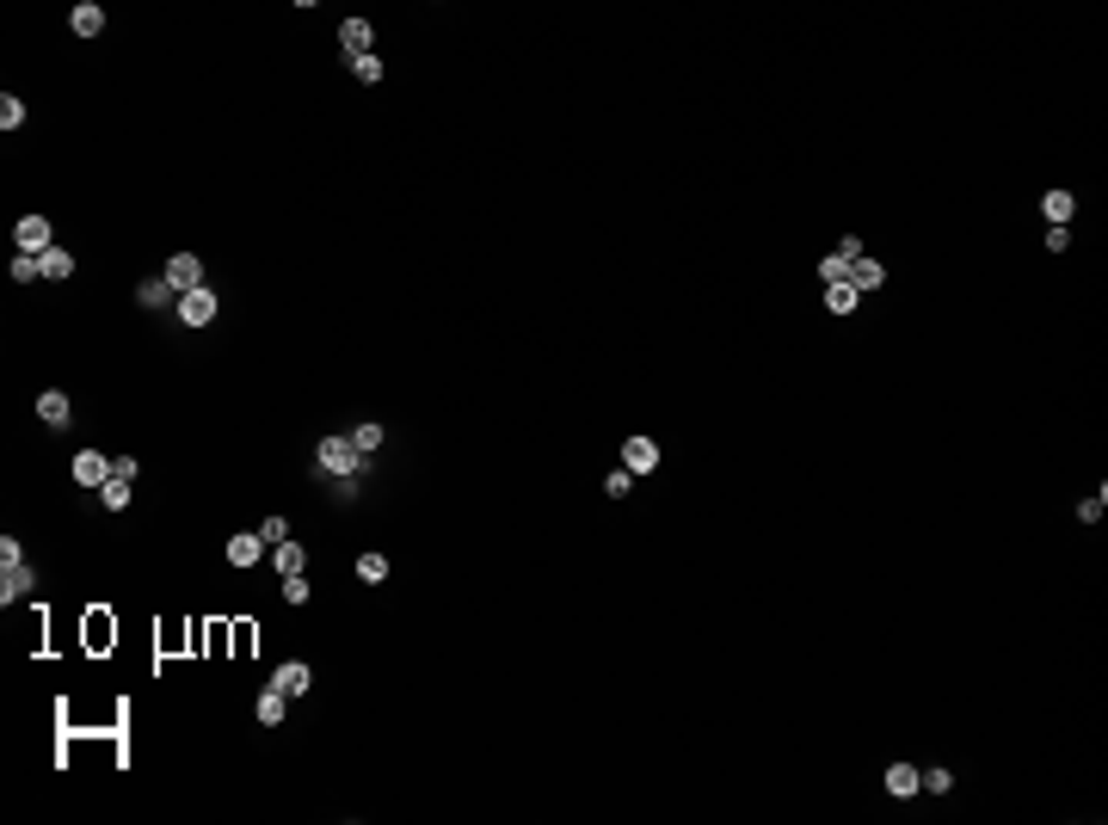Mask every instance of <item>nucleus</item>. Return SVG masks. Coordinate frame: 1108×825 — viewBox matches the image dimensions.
<instances>
[{
	"instance_id": "bb28decb",
	"label": "nucleus",
	"mask_w": 1108,
	"mask_h": 825,
	"mask_svg": "<svg viewBox=\"0 0 1108 825\" xmlns=\"http://www.w3.org/2000/svg\"><path fill=\"white\" fill-rule=\"evenodd\" d=\"M352 74H358L364 87H376V81H382V56H376V50H369V56H358V62H352Z\"/></svg>"
},
{
	"instance_id": "4be33fe9",
	"label": "nucleus",
	"mask_w": 1108,
	"mask_h": 825,
	"mask_svg": "<svg viewBox=\"0 0 1108 825\" xmlns=\"http://www.w3.org/2000/svg\"><path fill=\"white\" fill-rule=\"evenodd\" d=\"M850 283H856V289H880V283H887V272H880L874 259H856V266H850Z\"/></svg>"
},
{
	"instance_id": "dca6fc26",
	"label": "nucleus",
	"mask_w": 1108,
	"mask_h": 825,
	"mask_svg": "<svg viewBox=\"0 0 1108 825\" xmlns=\"http://www.w3.org/2000/svg\"><path fill=\"white\" fill-rule=\"evenodd\" d=\"M68 19H74V31H81V37H99V31H105V6H99V0H81Z\"/></svg>"
},
{
	"instance_id": "6e6552de",
	"label": "nucleus",
	"mask_w": 1108,
	"mask_h": 825,
	"mask_svg": "<svg viewBox=\"0 0 1108 825\" xmlns=\"http://www.w3.org/2000/svg\"><path fill=\"white\" fill-rule=\"evenodd\" d=\"M880 783H887V795H893V801H911V795H918V764H905V758H899V764H887V776H880Z\"/></svg>"
},
{
	"instance_id": "9b49d317",
	"label": "nucleus",
	"mask_w": 1108,
	"mask_h": 825,
	"mask_svg": "<svg viewBox=\"0 0 1108 825\" xmlns=\"http://www.w3.org/2000/svg\"><path fill=\"white\" fill-rule=\"evenodd\" d=\"M136 302L142 308H179V289L167 277H148V283H136Z\"/></svg>"
},
{
	"instance_id": "f8f14e48",
	"label": "nucleus",
	"mask_w": 1108,
	"mask_h": 825,
	"mask_svg": "<svg viewBox=\"0 0 1108 825\" xmlns=\"http://www.w3.org/2000/svg\"><path fill=\"white\" fill-rule=\"evenodd\" d=\"M37 419H43V425H50V431H62V425H68V419H74V407H68V395H62V389H50V395H43V401H37Z\"/></svg>"
},
{
	"instance_id": "412c9836",
	"label": "nucleus",
	"mask_w": 1108,
	"mask_h": 825,
	"mask_svg": "<svg viewBox=\"0 0 1108 825\" xmlns=\"http://www.w3.org/2000/svg\"><path fill=\"white\" fill-rule=\"evenodd\" d=\"M358 579H364V585H382V579H388V554H358Z\"/></svg>"
},
{
	"instance_id": "423d86ee",
	"label": "nucleus",
	"mask_w": 1108,
	"mask_h": 825,
	"mask_svg": "<svg viewBox=\"0 0 1108 825\" xmlns=\"http://www.w3.org/2000/svg\"><path fill=\"white\" fill-rule=\"evenodd\" d=\"M265 549H271V543H265L259 530H241V536H229V567H259Z\"/></svg>"
},
{
	"instance_id": "cd10ccee",
	"label": "nucleus",
	"mask_w": 1108,
	"mask_h": 825,
	"mask_svg": "<svg viewBox=\"0 0 1108 825\" xmlns=\"http://www.w3.org/2000/svg\"><path fill=\"white\" fill-rule=\"evenodd\" d=\"M918 789H930V795H949V789H955V776H949V770H918Z\"/></svg>"
},
{
	"instance_id": "9d476101",
	"label": "nucleus",
	"mask_w": 1108,
	"mask_h": 825,
	"mask_svg": "<svg viewBox=\"0 0 1108 825\" xmlns=\"http://www.w3.org/2000/svg\"><path fill=\"white\" fill-rule=\"evenodd\" d=\"M56 241H50V222L43 216H25L19 222V253H50Z\"/></svg>"
},
{
	"instance_id": "7c9ffc66",
	"label": "nucleus",
	"mask_w": 1108,
	"mask_h": 825,
	"mask_svg": "<svg viewBox=\"0 0 1108 825\" xmlns=\"http://www.w3.org/2000/svg\"><path fill=\"white\" fill-rule=\"evenodd\" d=\"M259 536L277 549V543H290V524H283V518H265V524H259Z\"/></svg>"
},
{
	"instance_id": "6ab92c4d",
	"label": "nucleus",
	"mask_w": 1108,
	"mask_h": 825,
	"mask_svg": "<svg viewBox=\"0 0 1108 825\" xmlns=\"http://www.w3.org/2000/svg\"><path fill=\"white\" fill-rule=\"evenodd\" d=\"M271 567L290 579V573H302V567H308V554L296 549V543H277V549H271Z\"/></svg>"
},
{
	"instance_id": "f03ea898",
	"label": "nucleus",
	"mask_w": 1108,
	"mask_h": 825,
	"mask_svg": "<svg viewBox=\"0 0 1108 825\" xmlns=\"http://www.w3.org/2000/svg\"><path fill=\"white\" fill-rule=\"evenodd\" d=\"M314 462H321V474H333V481H345V474H364V456H358V443H352L345 431H333V437H321V450H314Z\"/></svg>"
},
{
	"instance_id": "5701e85b",
	"label": "nucleus",
	"mask_w": 1108,
	"mask_h": 825,
	"mask_svg": "<svg viewBox=\"0 0 1108 825\" xmlns=\"http://www.w3.org/2000/svg\"><path fill=\"white\" fill-rule=\"evenodd\" d=\"M850 266H856V259H844V253H825V259H819V277H825V283H850Z\"/></svg>"
},
{
	"instance_id": "39448f33",
	"label": "nucleus",
	"mask_w": 1108,
	"mask_h": 825,
	"mask_svg": "<svg viewBox=\"0 0 1108 825\" xmlns=\"http://www.w3.org/2000/svg\"><path fill=\"white\" fill-rule=\"evenodd\" d=\"M622 468H628V474H653V468H659V443H653V437H628V443H622Z\"/></svg>"
},
{
	"instance_id": "0eeeda50",
	"label": "nucleus",
	"mask_w": 1108,
	"mask_h": 825,
	"mask_svg": "<svg viewBox=\"0 0 1108 825\" xmlns=\"http://www.w3.org/2000/svg\"><path fill=\"white\" fill-rule=\"evenodd\" d=\"M74 481H81V487H105V481H112V456L81 450V456H74Z\"/></svg>"
},
{
	"instance_id": "20e7f679",
	"label": "nucleus",
	"mask_w": 1108,
	"mask_h": 825,
	"mask_svg": "<svg viewBox=\"0 0 1108 825\" xmlns=\"http://www.w3.org/2000/svg\"><path fill=\"white\" fill-rule=\"evenodd\" d=\"M160 277H167V283H173L179 296H185V289H204V259H198V253H173Z\"/></svg>"
},
{
	"instance_id": "2eb2a0df",
	"label": "nucleus",
	"mask_w": 1108,
	"mask_h": 825,
	"mask_svg": "<svg viewBox=\"0 0 1108 825\" xmlns=\"http://www.w3.org/2000/svg\"><path fill=\"white\" fill-rule=\"evenodd\" d=\"M37 266H43L50 283H68V277H74V253H68V247H50V253H37Z\"/></svg>"
},
{
	"instance_id": "f257e3e1",
	"label": "nucleus",
	"mask_w": 1108,
	"mask_h": 825,
	"mask_svg": "<svg viewBox=\"0 0 1108 825\" xmlns=\"http://www.w3.org/2000/svg\"><path fill=\"white\" fill-rule=\"evenodd\" d=\"M31 585H37V573H31L25 549H19L12 536H0V604L12 610L19 598H31Z\"/></svg>"
},
{
	"instance_id": "c756f323",
	"label": "nucleus",
	"mask_w": 1108,
	"mask_h": 825,
	"mask_svg": "<svg viewBox=\"0 0 1108 825\" xmlns=\"http://www.w3.org/2000/svg\"><path fill=\"white\" fill-rule=\"evenodd\" d=\"M136 474H142L136 456H112V481H129V487H136Z\"/></svg>"
},
{
	"instance_id": "aec40b11",
	"label": "nucleus",
	"mask_w": 1108,
	"mask_h": 825,
	"mask_svg": "<svg viewBox=\"0 0 1108 825\" xmlns=\"http://www.w3.org/2000/svg\"><path fill=\"white\" fill-rule=\"evenodd\" d=\"M345 437H352V443H358V456H369V450H382V437H388V431H382V425H376V419H364V425H352V431H345Z\"/></svg>"
},
{
	"instance_id": "b1692460",
	"label": "nucleus",
	"mask_w": 1108,
	"mask_h": 825,
	"mask_svg": "<svg viewBox=\"0 0 1108 825\" xmlns=\"http://www.w3.org/2000/svg\"><path fill=\"white\" fill-rule=\"evenodd\" d=\"M19 124H25V99H19V93H6V99H0V130L12 136Z\"/></svg>"
},
{
	"instance_id": "473e14b6",
	"label": "nucleus",
	"mask_w": 1108,
	"mask_h": 825,
	"mask_svg": "<svg viewBox=\"0 0 1108 825\" xmlns=\"http://www.w3.org/2000/svg\"><path fill=\"white\" fill-rule=\"evenodd\" d=\"M283 598H290V604H308V579L290 573V579H283Z\"/></svg>"
},
{
	"instance_id": "ddd939ff",
	"label": "nucleus",
	"mask_w": 1108,
	"mask_h": 825,
	"mask_svg": "<svg viewBox=\"0 0 1108 825\" xmlns=\"http://www.w3.org/2000/svg\"><path fill=\"white\" fill-rule=\"evenodd\" d=\"M308 684H314V672L308 666H277V678H271V690H283V696H308Z\"/></svg>"
},
{
	"instance_id": "c85d7f7f",
	"label": "nucleus",
	"mask_w": 1108,
	"mask_h": 825,
	"mask_svg": "<svg viewBox=\"0 0 1108 825\" xmlns=\"http://www.w3.org/2000/svg\"><path fill=\"white\" fill-rule=\"evenodd\" d=\"M628 487H634L628 468H610V474H604V493H610V499H628Z\"/></svg>"
},
{
	"instance_id": "7ed1b4c3",
	"label": "nucleus",
	"mask_w": 1108,
	"mask_h": 825,
	"mask_svg": "<svg viewBox=\"0 0 1108 825\" xmlns=\"http://www.w3.org/2000/svg\"><path fill=\"white\" fill-rule=\"evenodd\" d=\"M179 320H185V327H210V320H216V289H210V283H204V289H185V296H179Z\"/></svg>"
},
{
	"instance_id": "a878e982",
	"label": "nucleus",
	"mask_w": 1108,
	"mask_h": 825,
	"mask_svg": "<svg viewBox=\"0 0 1108 825\" xmlns=\"http://www.w3.org/2000/svg\"><path fill=\"white\" fill-rule=\"evenodd\" d=\"M99 505H105V512H123V505H129V481H105V487H99Z\"/></svg>"
},
{
	"instance_id": "2f4dec72",
	"label": "nucleus",
	"mask_w": 1108,
	"mask_h": 825,
	"mask_svg": "<svg viewBox=\"0 0 1108 825\" xmlns=\"http://www.w3.org/2000/svg\"><path fill=\"white\" fill-rule=\"evenodd\" d=\"M1103 505H1108V493H1090V499L1078 505V524H1096V518H1103Z\"/></svg>"
},
{
	"instance_id": "f3484780",
	"label": "nucleus",
	"mask_w": 1108,
	"mask_h": 825,
	"mask_svg": "<svg viewBox=\"0 0 1108 825\" xmlns=\"http://www.w3.org/2000/svg\"><path fill=\"white\" fill-rule=\"evenodd\" d=\"M252 714H259V721H265V727H277V721H283V714H290V696H283V690H265V696H259V702H252Z\"/></svg>"
},
{
	"instance_id": "a211bd4d",
	"label": "nucleus",
	"mask_w": 1108,
	"mask_h": 825,
	"mask_svg": "<svg viewBox=\"0 0 1108 825\" xmlns=\"http://www.w3.org/2000/svg\"><path fill=\"white\" fill-rule=\"evenodd\" d=\"M856 302H862L856 283H825V308L832 314H856Z\"/></svg>"
},
{
	"instance_id": "4468645a",
	"label": "nucleus",
	"mask_w": 1108,
	"mask_h": 825,
	"mask_svg": "<svg viewBox=\"0 0 1108 825\" xmlns=\"http://www.w3.org/2000/svg\"><path fill=\"white\" fill-rule=\"evenodd\" d=\"M1072 210H1078V197H1072V191H1047V197H1041L1047 228H1065V222H1072Z\"/></svg>"
},
{
	"instance_id": "1a4fd4ad",
	"label": "nucleus",
	"mask_w": 1108,
	"mask_h": 825,
	"mask_svg": "<svg viewBox=\"0 0 1108 825\" xmlns=\"http://www.w3.org/2000/svg\"><path fill=\"white\" fill-rule=\"evenodd\" d=\"M339 50H345V62L369 56V19H345V25H339Z\"/></svg>"
},
{
	"instance_id": "393cba45",
	"label": "nucleus",
	"mask_w": 1108,
	"mask_h": 825,
	"mask_svg": "<svg viewBox=\"0 0 1108 825\" xmlns=\"http://www.w3.org/2000/svg\"><path fill=\"white\" fill-rule=\"evenodd\" d=\"M12 283H31V277H43V266H37V253H12Z\"/></svg>"
}]
</instances>
